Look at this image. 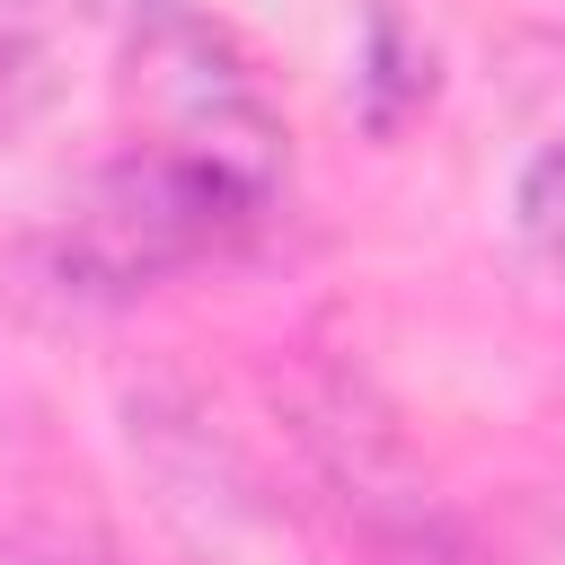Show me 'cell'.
<instances>
[{
	"mask_svg": "<svg viewBox=\"0 0 565 565\" xmlns=\"http://www.w3.org/2000/svg\"><path fill=\"white\" fill-rule=\"evenodd\" d=\"M265 221H274V194H256L221 168H194L177 150L124 141L62 203L44 256H53V282L71 300H132V291H159L185 265H212V256L247 247Z\"/></svg>",
	"mask_w": 565,
	"mask_h": 565,
	"instance_id": "1",
	"label": "cell"
},
{
	"mask_svg": "<svg viewBox=\"0 0 565 565\" xmlns=\"http://www.w3.org/2000/svg\"><path fill=\"white\" fill-rule=\"evenodd\" d=\"M124 97L141 115L132 141L150 150H177L194 168H221L256 194L282 203V115L256 79V62L238 53V35L221 18H194L177 0H150L141 26H132V53H124Z\"/></svg>",
	"mask_w": 565,
	"mask_h": 565,
	"instance_id": "2",
	"label": "cell"
},
{
	"mask_svg": "<svg viewBox=\"0 0 565 565\" xmlns=\"http://www.w3.org/2000/svg\"><path fill=\"white\" fill-rule=\"evenodd\" d=\"M300 441L318 459V494H327L353 565H486L477 530L415 477V459L397 450V433L353 388H335L327 406H309Z\"/></svg>",
	"mask_w": 565,
	"mask_h": 565,
	"instance_id": "3",
	"label": "cell"
},
{
	"mask_svg": "<svg viewBox=\"0 0 565 565\" xmlns=\"http://www.w3.org/2000/svg\"><path fill=\"white\" fill-rule=\"evenodd\" d=\"M9 565H141L97 512H26V521H9Z\"/></svg>",
	"mask_w": 565,
	"mask_h": 565,
	"instance_id": "4",
	"label": "cell"
},
{
	"mask_svg": "<svg viewBox=\"0 0 565 565\" xmlns=\"http://www.w3.org/2000/svg\"><path fill=\"white\" fill-rule=\"evenodd\" d=\"M512 230H521L530 265L565 291V132L521 168V185H512Z\"/></svg>",
	"mask_w": 565,
	"mask_h": 565,
	"instance_id": "5",
	"label": "cell"
},
{
	"mask_svg": "<svg viewBox=\"0 0 565 565\" xmlns=\"http://www.w3.org/2000/svg\"><path fill=\"white\" fill-rule=\"evenodd\" d=\"M44 106V53H0V150L35 124Z\"/></svg>",
	"mask_w": 565,
	"mask_h": 565,
	"instance_id": "6",
	"label": "cell"
},
{
	"mask_svg": "<svg viewBox=\"0 0 565 565\" xmlns=\"http://www.w3.org/2000/svg\"><path fill=\"white\" fill-rule=\"evenodd\" d=\"M71 0H0V53H44V26Z\"/></svg>",
	"mask_w": 565,
	"mask_h": 565,
	"instance_id": "7",
	"label": "cell"
},
{
	"mask_svg": "<svg viewBox=\"0 0 565 565\" xmlns=\"http://www.w3.org/2000/svg\"><path fill=\"white\" fill-rule=\"evenodd\" d=\"M141 9H150V0H141Z\"/></svg>",
	"mask_w": 565,
	"mask_h": 565,
	"instance_id": "8",
	"label": "cell"
}]
</instances>
